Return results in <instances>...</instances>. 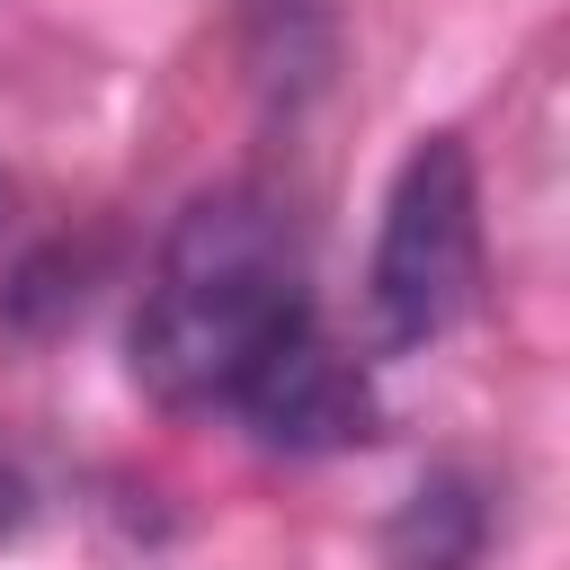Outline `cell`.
Wrapping results in <instances>:
<instances>
[{
  "label": "cell",
  "instance_id": "1",
  "mask_svg": "<svg viewBox=\"0 0 570 570\" xmlns=\"http://www.w3.org/2000/svg\"><path fill=\"white\" fill-rule=\"evenodd\" d=\"M312 321L303 240L276 196L214 187L196 196L134 303V383L160 410H232L249 365Z\"/></svg>",
  "mask_w": 570,
  "mask_h": 570
},
{
  "label": "cell",
  "instance_id": "2",
  "mask_svg": "<svg viewBox=\"0 0 570 570\" xmlns=\"http://www.w3.org/2000/svg\"><path fill=\"white\" fill-rule=\"evenodd\" d=\"M472 294H481V178L454 134H428L392 169L365 312L383 347H428L472 312Z\"/></svg>",
  "mask_w": 570,
  "mask_h": 570
},
{
  "label": "cell",
  "instance_id": "3",
  "mask_svg": "<svg viewBox=\"0 0 570 570\" xmlns=\"http://www.w3.org/2000/svg\"><path fill=\"white\" fill-rule=\"evenodd\" d=\"M232 419H249L285 454H338V445H365L374 436V383H365V365L312 312L303 330H285L249 365V383L232 392Z\"/></svg>",
  "mask_w": 570,
  "mask_h": 570
},
{
  "label": "cell",
  "instance_id": "4",
  "mask_svg": "<svg viewBox=\"0 0 570 570\" xmlns=\"http://www.w3.org/2000/svg\"><path fill=\"white\" fill-rule=\"evenodd\" d=\"M481 543H490V499H481L472 472H436V481H419L410 508H401L392 534H383L392 570H472Z\"/></svg>",
  "mask_w": 570,
  "mask_h": 570
}]
</instances>
